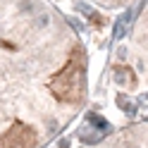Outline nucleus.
<instances>
[{
  "mask_svg": "<svg viewBox=\"0 0 148 148\" xmlns=\"http://www.w3.org/2000/svg\"><path fill=\"white\" fill-rule=\"evenodd\" d=\"M88 55L53 0H0V148H45L86 103Z\"/></svg>",
  "mask_w": 148,
  "mask_h": 148,
  "instance_id": "obj_1",
  "label": "nucleus"
},
{
  "mask_svg": "<svg viewBox=\"0 0 148 148\" xmlns=\"http://www.w3.org/2000/svg\"><path fill=\"white\" fill-rule=\"evenodd\" d=\"M91 148H146V124L122 129V132L108 136L105 141H100Z\"/></svg>",
  "mask_w": 148,
  "mask_h": 148,
  "instance_id": "obj_2",
  "label": "nucleus"
},
{
  "mask_svg": "<svg viewBox=\"0 0 148 148\" xmlns=\"http://www.w3.org/2000/svg\"><path fill=\"white\" fill-rule=\"evenodd\" d=\"M91 3L103 7V10H119V7H124L129 3H136V0H91Z\"/></svg>",
  "mask_w": 148,
  "mask_h": 148,
  "instance_id": "obj_3",
  "label": "nucleus"
}]
</instances>
